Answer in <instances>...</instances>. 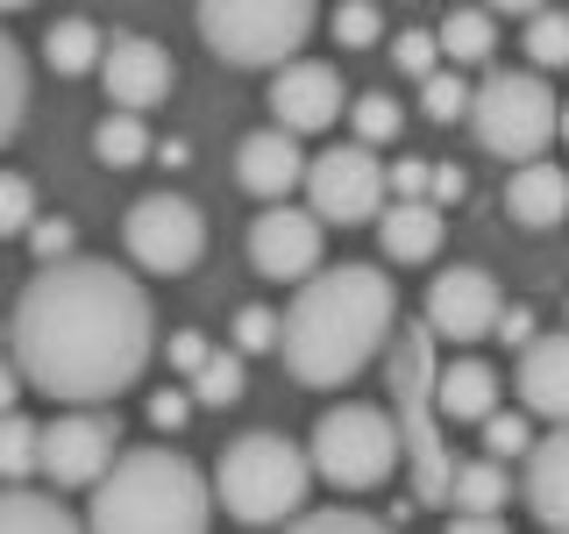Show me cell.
Returning <instances> with one entry per match:
<instances>
[{"mask_svg": "<svg viewBox=\"0 0 569 534\" xmlns=\"http://www.w3.org/2000/svg\"><path fill=\"white\" fill-rule=\"evenodd\" d=\"M8 349L43 399L114 406L157 356V307L136 271H114L107 257H58L22 285Z\"/></svg>", "mask_w": 569, "mask_h": 534, "instance_id": "1", "label": "cell"}, {"mask_svg": "<svg viewBox=\"0 0 569 534\" xmlns=\"http://www.w3.org/2000/svg\"><path fill=\"white\" fill-rule=\"evenodd\" d=\"M399 335V285L378 264H320L284 307V370L307 392H342L391 349Z\"/></svg>", "mask_w": 569, "mask_h": 534, "instance_id": "2", "label": "cell"}, {"mask_svg": "<svg viewBox=\"0 0 569 534\" xmlns=\"http://www.w3.org/2000/svg\"><path fill=\"white\" fill-rule=\"evenodd\" d=\"M221 506L213 477L171 442H142V449H121L114 471L93 485V506H86V527L100 534H200Z\"/></svg>", "mask_w": 569, "mask_h": 534, "instance_id": "3", "label": "cell"}, {"mask_svg": "<svg viewBox=\"0 0 569 534\" xmlns=\"http://www.w3.org/2000/svg\"><path fill=\"white\" fill-rule=\"evenodd\" d=\"M313 449L284 442L278 427H249L221 449L213 463V492H221V513L242 527H292L307 513V492H313Z\"/></svg>", "mask_w": 569, "mask_h": 534, "instance_id": "4", "label": "cell"}, {"mask_svg": "<svg viewBox=\"0 0 569 534\" xmlns=\"http://www.w3.org/2000/svg\"><path fill=\"white\" fill-rule=\"evenodd\" d=\"M200 43L236 71H278L320 29V0H192Z\"/></svg>", "mask_w": 569, "mask_h": 534, "instance_id": "5", "label": "cell"}, {"mask_svg": "<svg viewBox=\"0 0 569 534\" xmlns=\"http://www.w3.org/2000/svg\"><path fill=\"white\" fill-rule=\"evenodd\" d=\"M435 343L441 335L427 328H406L399 320V343H391V399H399V435H406V456H413L420 471V498H435V506H449V485H456V463L441 456V392H435Z\"/></svg>", "mask_w": 569, "mask_h": 534, "instance_id": "6", "label": "cell"}, {"mask_svg": "<svg viewBox=\"0 0 569 534\" xmlns=\"http://www.w3.org/2000/svg\"><path fill=\"white\" fill-rule=\"evenodd\" d=\"M470 136H477L485 157H506V165L541 157L548 142L562 136V100L548 93L541 65H527V71L491 65L485 86H477V100H470Z\"/></svg>", "mask_w": 569, "mask_h": 534, "instance_id": "7", "label": "cell"}, {"mask_svg": "<svg viewBox=\"0 0 569 534\" xmlns=\"http://www.w3.org/2000/svg\"><path fill=\"white\" fill-rule=\"evenodd\" d=\"M307 449H313L320 485H335V492H378L385 477L399 471L406 435H399V421H391L385 406H370V399H335L328 414L313 421Z\"/></svg>", "mask_w": 569, "mask_h": 534, "instance_id": "8", "label": "cell"}, {"mask_svg": "<svg viewBox=\"0 0 569 534\" xmlns=\"http://www.w3.org/2000/svg\"><path fill=\"white\" fill-rule=\"evenodd\" d=\"M307 207L320 214L328 228H363L391 207V171L378 157V142L349 136L335 150H320L307 165Z\"/></svg>", "mask_w": 569, "mask_h": 534, "instance_id": "9", "label": "cell"}, {"mask_svg": "<svg viewBox=\"0 0 569 534\" xmlns=\"http://www.w3.org/2000/svg\"><path fill=\"white\" fill-rule=\"evenodd\" d=\"M121 243H129L136 271L157 278H186L192 264L207 257V214L186 200V192H142L121 221Z\"/></svg>", "mask_w": 569, "mask_h": 534, "instance_id": "10", "label": "cell"}, {"mask_svg": "<svg viewBox=\"0 0 569 534\" xmlns=\"http://www.w3.org/2000/svg\"><path fill=\"white\" fill-rule=\"evenodd\" d=\"M121 456V421L107 406H64L43 421V477L58 492H93Z\"/></svg>", "mask_w": 569, "mask_h": 534, "instance_id": "11", "label": "cell"}, {"mask_svg": "<svg viewBox=\"0 0 569 534\" xmlns=\"http://www.w3.org/2000/svg\"><path fill=\"white\" fill-rule=\"evenodd\" d=\"M328 257V221L313 207L292 200H263V214L249 221V264H257L271 285H307Z\"/></svg>", "mask_w": 569, "mask_h": 534, "instance_id": "12", "label": "cell"}, {"mask_svg": "<svg viewBox=\"0 0 569 534\" xmlns=\"http://www.w3.org/2000/svg\"><path fill=\"white\" fill-rule=\"evenodd\" d=\"M420 320L441 335V343L470 349V343H485V335H498L506 293H498V278L485 271V264H449V271H435V285H427Z\"/></svg>", "mask_w": 569, "mask_h": 534, "instance_id": "13", "label": "cell"}, {"mask_svg": "<svg viewBox=\"0 0 569 534\" xmlns=\"http://www.w3.org/2000/svg\"><path fill=\"white\" fill-rule=\"evenodd\" d=\"M271 121H284L292 136H320V129H335L342 121V107H349V93H342V71H335L328 58H284L278 71H271Z\"/></svg>", "mask_w": 569, "mask_h": 534, "instance_id": "14", "label": "cell"}, {"mask_svg": "<svg viewBox=\"0 0 569 534\" xmlns=\"http://www.w3.org/2000/svg\"><path fill=\"white\" fill-rule=\"evenodd\" d=\"M171 50L157 36H107V58H100V86L114 107H136L150 115L157 100H171Z\"/></svg>", "mask_w": 569, "mask_h": 534, "instance_id": "15", "label": "cell"}, {"mask_svg": "<svg viewBox=\"0 0 569 534\" xmlns=\"http://www.w3.org/2000/svg\"><path fill=\"white\" fill-rule=\"evenodd\" d=\"M307 165L313 157L299 150V136L271 121V129H249L236 142V186L249 200H292V192H307Z\"/></svg>", "mask_w": 569, "mask_h": 534, "instance_id": "16", "label": "cell"}, {"mask_svg": "<svg viewBox=\"0 0 569 534\" xmlns=\"http://www.w3.org/2000/svg\"><path fill=\"white\" fill-rule=\"evenodd\" d=\"M506 506H512V471L506 456H477V463H456V485H449V521L462 534H491L506 527Z\"/></svg>", "mask_w": 569, "mask_h": 534, "instance_id": "17", "label": "cell"}, {"mask_svg": "<svg viewBox=\"0 0 569 534\" xmlns=\"http://www.w3.org/2000/svg\"><path fill=\"white\" fill-rule=\"evenodd\" d=\"M520 498L541 527L569 534V421H556V435H541L527 449V477H520Z\"/></svg>", "mask_w": 569, "mask_h": 534, "instance_id": "18", "label": "cell"}, {"mask_svg": "<svg viewBox=\"0 0 569 534\" xmlns=\"http://www.w3.org/2000/svg\"><path fill=\"white\" fill-rule=\"evenodd\" d=\"M520 406L541 421H569V328L562 335H533L520 349Z\"/></svg>", "mask_w": 569, "mask_h": 534, "instance_id": "19", "label": "cell"}, {"mask_svg": "<svg viewBox=\"0 0 569 534\" xmlns=\"http://www.w3.org/2000/svg\"><path fill=\"white\" fill-rule=\"evenodd\" d=\"M441 236H449V221H441L435 200H399V192H391V207L378 214V249L391 264H435Z\"/></svg>", "mask_w": 569, "mask_h": 534, "instance_id": "20", "label": "cell"}, {"mask_svg": "<svg viewBox=\"0 0 569 534\" xmlns=\"http://www.w3.org/2000/svg\"><path fill=\"white\" fill-rule=\"evenodd\" d=\"M506 214L520 228H556L569 214V171L556 157H527V165H512L506 178Z\"/></svg>", "mask_w": 569, "mask_h": 534, "instance_id": "21", "label": "cell"}, {"mask_svg": "<svg viewBox=\"0 0 569 534\" xmlns=\"http://www.w3.org/2000/svg\"><path fill=\"white\" fill-rule=\"evenodd\" d=\"M435 392H441V414L462 421V427H485L498 414V370L485 364V356H456V364H441Z\"/></svg>", "mask_w": 569, "mask_h": 534, "instance_id": "22", "label": "cell"}, {"mask_svg": "<svg viewBox=\"0 0 569 534\" xmlns=\"http://www.w3.org/2000/svg\"><path fill=\"white\" fill-rule=\"evenodd\" d=\"M71 527H79V513L58 492H36L29 477H8V492H0V534H71Z\"/></svg>", "mask_w": 569, "mask_h": 534, "instance_id": "23", "label": "cell"}, {"mask_svg": "<svg viewBox=\"0 0 569 534\" xmlns=\"http://www.w3.org/2000/svg\"><path fill=\"white\" fill-rule=\"evenodd\" d=\"M100 58H107V36L86 22V14H64V22L43 29V65L64 71V79H86V71H100Z\"/></svg>", "mask_w": 569, "mask_h": 534, "instance_id": "24", "label": "cell"}, {"mask_svg": "<svg viewBox=\"0 0 569 534\" xmlns=\"http://www.w3.org/2000/svg\"><path fill=\"white\" fill-rule=\"evenodd\" d=\"M157 142H150V129H142V115L136 107H107L100 115V129H93V157L107 171H129V165H142Z\"/></svg>", "mask_w": 569, "mask_h": 534, "instance_id": "25", "label": "cell"}, {"mask_svg": "<svg viewBox=\"0 0 569 534\" xmlns=\"http://www.w3.org/2000/svg\"><path fill=\"white\" fill-rule=\"evenodd\" d=\"M441 50H449V65H491L498 14L491 8H449L441 14Z\"/></svg>", "mask_w": 569, "mask_h": 534, "instance_id": "26", "label": "cell"}, {"mask_svg": "<svg viewBox=\"0 0 569 534\" xmlns=\"http://www.w3.org/2000/svg\"><path fill=\"white\" fill-rule=\"evenodd\" d=\"M22 121H29V58L14 36H0V136L14 142Z\"/></svg>", "mask_w": 569, "mask_h": 534, "instance_id": "27", "label": "cell"}, {"mask_svg": "<svg viewBox=\"0 0 569 534\" xmlns=\"http://www.w3.org/2000/svg\"><path fill=\"white\" fill-rule=\"evenodd\" d=\"M0 471H8V477L43 471V421H29L22 406H8V414H0Z\"/></svg>", "mask_w": 569, "mask_h": 534, "instance_id": "28", "label": "cell"}, {"mask_svg": "<svg viewBox=\"0 0 569 534\" xmlns=\"http://www.w3.org/2000/svg\"><path fill=\"white\" fill-rule=\"evenodd\" d=\"M470 100H477V86H462V65H441V71H427L420 79V115L427 121H470Z\"/></svg>", "mask_w": 569, "mask_h": 534, "instance_id": "29", "label": "cell"}, {"mask_svg": "<svg viewBox=\"0 0 569 534\" xmlns=\"http://www.w3.org/2000/svg\"><path fill=\"white\" fill-rule=\"evenodd\" d=\"M249 392V370H242V349H213L200 370H192V399L200 406H236Z\"/></svg>", "mask_w": 569, "mask_h": 534, "instance_id": "30", "label": "cell"}, {"mask_svg": "<svg viewBox=\"0 0 569 534\" xmlns=\"http://www.w3.org/2000/svg\"><path fill=\"white\" fill-rule=\"evenodd\" d=\"M527 65H541V71H562L569 65V14L562 8H541V14H527Z\"/></svg>", "mask_w": 569, "mask_h": 534, "instance_id": "31", "label": "cell"}, {"mask_svg": "<svg viewBox=\"0 0 569 534\" xmlns=\"http://www.w3.org/2000/svg\"><path fill=\"white\" fill-rule=\"evenodd\" d=\"M328 29H335V43H342V50H370V43H385V14H378V0H335Z\"/></svg>", "mask_w": 569, "mask_h": 534, "instance_id": "32", "label": "cell"}, {"mask_svg": "<svg viewBox=\"0 0 569 534\" xmlns=\"http://www.w3.org/2000/svg\"><path fill=\"white\" fill-rule=\"evenodd\" d=\"M399 121H406V107L391 100V93H356V100H349V129L363 136V142H378V150L399 136Z\"/></svg>", "mask_w": 569, "mask_h": 534, "instance_id": "33", "label": "cell"}, {"mask_svg": "<svg viewBox=\"0 0 569 534\" xmlns=\"http://www.w3.org/2000/svg\"><path fill=\"white\" fill-rule=\"evenodd\" d=\"M391 58H399L406 79H427V71H441V65H449V50H441V29H399Z\"/></svg>", "mask_w": 569, "mask_h": 534, "instance_id": "34", "label": "cell"}, {"mask_svg": "<svg viewBox=\"0 0 569 534\" xmlns=\"http://www.w3.org/2000/svg\"><path fill=\"white\" fill-rule=\"evenodd\" d=\"M533 427H527V414H506V406H498V414L485 421V449L491 456H506V463H527V449H533Z\"/></svg>", "mask_w": 569, "mask_h": 534, "instance_id": "35", "label": "cell"}, {"mask_svg": "<svg viewBox=\"0 0 569 534\" xmlns=\"http://www.w3.org/2000/svg\"><path fill=\"white\" fill-rule=\"evenodd\" d=\"M36 228V186L22 171H8L0 178V236H29Z\"/></svg>", "mask_w": 569, "mask_h": 534, "instance_id": "36", "label": "cell"}, {"mask_svg": "<svg viewBox=\"0 0 569 534\" xmlns=\"http://www.w3.org/2000/svg\"><path fill=\"white\" fill-rule=\"evenodd\" d=\"M278 343H284V314H271V307H242L236 314V349L242 356H263Z\"/></svg>", "mask_w": 569, "mask_h": 534, "instance_id": "37", "label": "cell"}, {"mask_svg": "<svg viewBox=\"0 0 569 534\" xmlns=\"http://www.w3.org/2000/svg\"><path fill=\"white\" fill-rule=\"evenodd\" d=\"M292 527H307V534H378L385 521L363 513V506H320V513H299Z\"/></svg>", "mask_w": 569, "mask_h": 534, "instance_id": "38", "label": "cell"}, {"mask_svg": "<svg viewBox=\"0 0 569 534\" xmlns=\"http://www.w3.org/2000/svg\"><path fill=\"white\" fill-rule=\"evenodd\" d=\"M391 192H399V200H427V192H435V165H427V157H399V165H391Z\"/></svg>", "mask_w": 569, "mask_h": 534, "instance_id": "39", "label": "cell"}, {"mask_svg": "<svg viewBox=\"0 0 569 534\" xmlns=\"http://www.w3.org/2000/svg\"><path fill=\"white\" fill-rule=\"evenodd\" d=\"M29 249H36V264L71 257V221H36V228H29Z\"/></svg>", "mask_w": 569, "mask_h": 534, "instance_id": "40", "label": "cell"}, {"mask_svg": "<svg viewBox=\"0 0 569 534\" xmlns=\"http://www.w3.org/2000/svg\"><path fill=\"white\" fill-rule=\"evenodd\" d=\"M164 356H171V370H186V378H192V370L213 356V343H207V335H192V328H178L171 343H164Z\"/></svg>", "mask_w": 569, "mask_h": 534, "instance_id": "41", "label": "cell"}, {"mask_svg": "<svg viewBox=\"0 0 569 534\" xmlns=\"http://www.w3.org/2000/svg\"><path fill=\"white\" fill-rule=\"evenodd\" d=\"M192 406H200V399H192V392H157V399H150V421L164 427V435H178V427H186V414H192Z\"/></svg>", "mask_w": 569, "mask_h": 534, "instance_id": "42", "label": "cell"}, {"mask_svg": "<svg viewBox=\"0 0 569 534\" xmlns=\"http://www.w3.org/2000/svg\"><path fill=\"white\" fill-rule=\"evenodd\" d=\"M462 192H470V178H462L456 165H435V192H427V200H435V207H456Z\"/></svg>", "mask_w": 569, "mask_h": 534, "instance_id": "43", "label": "cell"}, {"mask_svg": "<svg viewBox=\"0 0 569 534\" xmlns=\"http://www.w3.org/2000/svg\"><path fill=\"white\" fill-rule=\"evenodd\" d=\"M498 343L527 349V343H533V314H527V307H506V320H498Z\"/></svg>", "mask_w": 569, "mask_h": 534, "instance_id": "44", "label": "cell"}, {"mask_svg": "<svg viewBox=\"0 0 569 534\" xmlns=\"http://www.w3.org/2000/svg\"><path fill=\"white\" fill-rule=\"evenodd\" d=\"M485 8H491V14H520V22H527V14H541L548 0H485Z\"/></svg>", "mask_w": 569, "mask_h": 534, "instance_id": "45", "label": "cell"}, {"mask_svg": "<svg viewBox=\"0 0 569 534\" xmlns=\"http://www.w3.org/2000/svg\"><path fill=\"white\" fill-rule=\"evenodd\" d=\"M0 8H8V14H22V8H29V0H0Z\"/></svg>", "mask_w": 569, "mask_h": 534, "instance_id": "46", "label": "cell"}, {"mask_svg": "<svg viewBox=\"0 0 569 534\" xmlns=\"http://www.w3.org/2000/svg\"><path fill=\"white\" fill-rule=\"evenodd\" d=\"M562 142H569V107H562Z\"/></svg>", "mask_w": 569, "mask_h": 534, "instance_id": "47", "label": "cell"}]
</instances>
